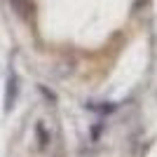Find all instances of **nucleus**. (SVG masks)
<instances>
[{
	"label": "nucleus",
	"mask_w": 157,
	"mask_h": 157,
	"mask_svg": "<svg viewBox=\"0 0 157 157\" xmlns=\"http://www.w3.org/2000/svg\"><path fill=\"white\" fill-rule=\"evenodd\" d=\"M12 5L17 7V12H21V14H28L31 12V0H12Z\"/></svg>",
	"instance_id": "f257e3e1"
}]
</instances>
